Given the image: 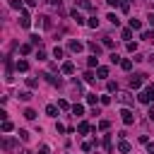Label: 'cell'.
Returning a JSON list of instances; mask_svg holds the SVG:
<instances>
[{
	"mask_svg": "<svg viewBox=\"0 0 154 154\" xmlns=\"http://www.w3.org/2000/svg\"><path fill=\"white\" fill-rule=\"evenodd\" d=\"M120 116H123V123H125V125H132V120H135V118H132V113H130L128 109L120 111Z\"/></svg>",
	"mask_w": 154,
	"mask_h": 154,
	"instance_id": "obj_1",
	"label": "cell"
},
{
	"mask_svg": "<svg viewBox=\"0 0 154 154\" xmlns=\"http://www.w3.org/2000/svg\"><path fill=\"white\" fill-rule=\"evenodd\" d=\"M137 99H140V101H142V104H149V101H152L154 96L149 94V92H140V94H137Z\"/></svg>",
	"mask_w": 154,
	"mask_h": 154,
	"instance_id": "obj_2",
	"label": "cell"
},
{
	"mask_svg": "<svg viewBox=\"0 0 154 154\" xmlns=\"http://www.w3.org/2000/svg\"><path fill=\"white\" fill-rule=\"evenodd\" d=\"M68 46H70V51H72V53H79V51H82V43H79V41H70Z\"/></svg>",
	"mask_w": 154,
	"mask_h": 154,
	"instance_id": "obj_3",
	"label": "cell"
},
{
	"mask_svg": "<svg viewBox=\"0 0 154 154\" xmlns=\"http://www.w3.org/2000/svg\"><path fill=\"white\" fill-rule=\"evenodd\" d=\"M72 19H75L77 24H84V17H82V12H77V10H72Z\"/></svg>",
	"mask_w": 154,
	"mask_h": 154,
	"instance_id": "obj_4",
	"label": "cell"
},
{
	"mask_svg": "<svg viewBox=\"0 0 154 154\" xmlns=\"http://www.w3.org/2000/svg\"><path fill=\"white\" fill-rule=\"evenodd\" d=\"M17 70L19 72H26V70H29V63H26V60H17Z\"/></svg>",
	"mask_w": 154,
	"mask_h": 154,
	"instance_id": "obj_5",
	"label": "cell"
},
{
	"mask_svg": "<svg viewBox=\"0 0 154 154\" xmlns=\"http://www.w3.org/2000/svg\"><path fill=\"white\" fill-rule=\"evenodd\" d=\"M87 65H89V68H99V58H96V56H89Z\"/></svg>",
	"mask_w": 154,
	"mask_h": 154,
	"instance_id": "obj_6",
	"label": "cell"
},
{
	"mask_svg": "<svg viewBox=\"0 0 154 154\" xmlns=\"http://www.w3.org/2000/svg\"><path fill=\"white\" fill-rule=\"evenodd\" d=\"M63 72H65V75H72V72H75V65H72V63H65V65H63Z\"/></svg>",
	"mask_w": 154,
	"mask_h": 154,
	"instance_id": "obj_7",
	"label": "cell"
},
{
	"mask_svg": "<svg viewBox=\"0 0 154 154\" xmlns=\"http://www.w3.org/2000/svg\"><path fill=\"white\" fill-rule=\"evenodd\" d=\"M142 77H145V75H137V77H132V79H130V87H140V84H142Z\"/></svg>",
	"mask_w": 154,
	"mask_h": 154,
	"instance_id": "obj_8",
	"label": "cell"
},
{
	"mask_svg": "<svg viewBox=\"0 0 154 154\" xmlns=\"http://www.w3.org/2000/svg\"><path fill=\"white\" fill-rule=\"evenodd\" d=\"M72 113H75V116H82V113H84V106L75 104V106H72Z\"/></svg>",
	"mask_w": 154,
	"mask_h": 154,
	"instance_id": "obj_9",
	"label": "cell"
},
{
	"mask_svg": "<svg viewBox=\"0 0 154 154\" xmlns=\"http://www.w3.org/2000/svg\"><path fill=\"white\" fill-rule=\"evenodd\" d=\"M19 24H22L24 26V29H26V26H29L31 22H29V15H26V12H22V22H19Z\"/></svg>",
	"mask_w": 154,
	"mask_h": 154,
	"instance_id": "obj_10",
	"label": "cell"
},
{
	"mask_svg": "<svg viewBox=\"0 0 154 154\" xmlns=\"http://www.w3.org/2000/svg\"><path fill=\"white\" fill-rule=\"evenodd\" d=\"M77 5H79L82 10H89V7H92V3H89V0H77Z\"/></svg>",
	"mask_w": 154,
	"mask_h": 154,
	"instance_id": "obj_11",
	"label": "cell"
},
{
	"mask_svg": "<svg viewBox=\"0 0 154 154\" xmlns=\"http://www.w3.org/2000/svg\"><path fill=\"white\" fill-rule=\"evenodd\" d=\"M130 29H142V22L140 19H130Z\"/></svg>",
	"mask_w": 154,
	"mask_h": 154,
	"instance_id": "obj_12",
	"label": "cell"
},
{
	"mask_svg": "<svg viewBox=\"0 0 154 154\" xmlns=\"http://www.w3.org/2000/svg\"><path fill=\"white\" fill-rule=\"evenodd\" d=\"M46 113H48V116H58V109H56V106H46Z\"/></svg>",
	"mask_w": 154,
	"mask_h": 154,
	"instance_id": "obj_13",
	"label": "cell"
},
{
	"mask_svg": "<svg viewBox=\"0 0 154 154\" xmlns=\"http://www.w3.org/2000/svg\"><path fill=\"white\" fill-rule=\"evenodd\" d=\"M24 118H29V120H34V118H36V111H31V109H26V111H24Z\"/></svg>",
	"mask_w": 154,
	"mask_h": 154,
	"instance_id": "obj_14",
	"label": "cell"
},
{
	"mask_svg": "<svg viewBox=\"0 0 154 154\" xmlns=\"http://www.w3.org/2000/svg\"><path fill=\"white\" fill-rule=\"evenodd\" d=\"M120 68H123V70H130V68H132V60H120Z\"/></svg>",
	"mask_w": 154,
	"mask_h": 154,
	"instance_id": "obj_15",
	"label": "cell"
},
{
	"mask_svg": "<svg viewBox=\"0 0 154 154\" xmlns=\"http://www.w3.org/2000/svg\"><path fill=\"white\" fill-rule=\"evenodd\" d=\"M84 82H94V72H92V70L84 72Z\"/></svg>",
	"mask_w": 154,
	"mask_h": 154,
	"instance_id": "obj_16",
	"label": "cell"
},
{
	"mask_svg": "<svg viewBox=\"0 0 154 154\" xmlns=\"http://www.w3.org/2000/svg\"><path fill=\"white\" fill-rule=\"evenodd\" d=\"M53 56H56V58L60 60V58H63V56H65V53H63V48H58V46H56V48H53Z\"/></svg>",
	"mask_w": 154,
	"mask_h": 154,
	"instance_id": "obj_17",
	"label": "cell"
},
{
	"mask_svg": "<svg viewBox=\"0 0 154 154\" xmlns=\"http://www.w3.org/2000/svg\"><path fill=\"white\" fill-rule=\"evenodd\" d=\"M77 130L84 135V132H89V125H87V123H79V125H77Z\"/></svg>",
	"mask_w": 154,
	"mask_h": 154,
	"instance_id": "obj_18",
	"label": "cell"
},
{
	"mask_svg": "<svg viewBox=\"0 0 154 154\" xmlns=\"http://www.w3.org/2000/svg\"><path fill=\"white\" fill-rule=\"evenodd\" d=\"M96 75L99 77H106V75H109V68H96Z\"/></svg>",
	"mask_w": 154,
	"mask_h": 154,
	"instance_id": "obj_19",
	"label": "cell"
},
{
	"mask_svg": "<svg viewBox=\"0 0 154 154\" xmlns=\"http://www.w3.org/2000/svg\"><path fill=\"white\" fill-rule=\"evenodd\" d=\"M109 22H111V24H116V26H118V24H120V19H118V17H116V15H113V12H111V15H109Z\"/></svg>",
	"mask_w": 154,
	"mask_h": 154,
	"instance_id": "obj_20",
	"label": "cell"
},
{
	"mask_svg": "<svg viewBox=\"0 0 154 154\" xmlns=\"http://www.w3.org/2000/svg\"><path fill=\"white\" fill-rule=\"evenodd\" d=\"M10 7H15V10H22V3H19V0H10Z\"/></svg>",
	"mask_w": 154,
	"mask_h": 154,
	"instance_id": "obj_21",
	"label": "cell"
},
{
	"mask_svg": "<svg viewBox=\"0 0 154 154\" xmlns=\"http://www.w3.org/2000/svg\"><path fill=\"white\" fill-rule=\"evenodd\" d=\"M19 99H22V101H29L31 94H29V92H19Z\"/></svg>",
	"mask_w": 154,
	"mask_h": 154,
	"instance_id": "obj_22",
	"label": "cell"
},
{
	"mask_svg": "<svg viewBox=\"0 0 154 154\" xmlns=\"http://www.w3.org/2000/svg\"><path fill=\"white\" fill-rule=\"evenodd\" d=\"M118 149H120V152H130V145H128V142H120Z\"/></svg>",
	"mask_w": 154,
	"mask_h": 154,
	"instance_id": "obj_23",
	"label": "cell"
},
{
	"mask_svg": "<svg viewBox=\"0 0 154 154\" xmlns=\"http://www.w3.org/2000/svg\"><path fill=\"white\" fill-rule=\"evenodd\" d=\"M12 130V123H10V120H5V123H3V132H10Z\"/></svg>",
	"mask_w": 154,
	"mask_h": 154,
	"instance_id": "obj_24",
	"label": "cell"
},
{
	"mask_svg": "<svg viewBox=\"0 0 154 154\" xmlns=\"http://www.w3.org/2000/svg\"><path fill=\"white\" fill-rule=\"evenodd\" d=\"M128 51H130V53H135V51H137V43H132V41H128Z\"/></svg>",
	"mask_w": 154,
	"mask_h": 154,
	"instance_id": "obj_25",
	"label": "cell"
},
{
	"mask_svg": "<svg viewBox=\"0 0 154 154\" xmlns=\"http://www.w3.org/2000/svg\"><path fill=\"white\" fill-rule=\"evenodd\" d=\"M99 130H109V120H101V123H99Z\"/></svg>",
	"mask_w": 154,
	"mask_h": 154,
	"instance_id": "obj_26",
	"label": "cell"
},
{
	"mask_svg": "<svg viewBox=\"0 0 154 154\" xmlns=\"http://www.w3.org/2000/svg\"><path fill=\"white\" fill-rule=\"evenodd\" d=\"M19 137H22L24 142H26V140H29V132H26V130H19Z\"/></svg>",
	"mask_w": 154,
	"mask_h": 154,
	"instance_id": "obj_27",
	"label": "cell"
},
{
	"mask_svg": "<svg viewBox=\"0 0 154 154\" xmlns=\"http://www.w3.org/2000/svg\"><path fill=\"white\" fill-rule=\"evenodd\" d=\"M89 26H94V29H96V26H99V19H96V17H92V19H89Z\"/></svg>",
	"mask_w": 154,
	"mask_h": 154,
	"instance_id": "obj_28",
	"label": "cell"
},
{
	"mask_svg": "<svg viewBox=\"0 0 154 154\" xmlns=\"http://www.w3.org/2000/svg\"><path fill=\"white\" fill-rule=\"evenodd\" d=\"M89 48H92V51H94V53H96V56H99V51H101V48H99V43H89Z\"/></svg>",
	"mask_w": 154,
	"mask_h": 154,
	"instance_id": "obj_29",
	"label": "cell"
},
{
	"mask_svg": "<svg viewBox=\"0 0 154 154\" xmlns=\"http://www.w3.org/2000/svg\"><path fill=\"white\" fill-rule=\"evenodd\" d=\"M132 36V29H123V39H130Z\"/></svg>",
	"mask_w": 154,
	"mask_h": 154,
	"instance_id": "obj_30",
	"label": "cell"
},
{
	"mask_svg": "<svg viewBox=\"0 0 154 154\" xmlns=\"http://www.w3.org/2000/svg\"><path fill=\"white\" fill-rule=\"evenodd\" d=\"M147 152H149V154H154V142H149V145H147Z\"/></svg>",
	"mask_w": 154,
	"mask_h": 154,
	"instance_id": "obj_31",
	"label": "cell"
},
{
	"mask_svg": "<svg viewBox=\"0 0 154 154\" xmlns=\"http://www.w3.org/2000/svg\"><path fill=\"white\" fill-rule=\"evenodd\" d=\"M147 92H149V94L154 96V84H149V87H147Z\"/></svg>",
	"mask_w": 154,
	"mask_h": 154,
	"instance_id": "obj_32",
	"label": "cell"
},
{
	"mask_svg": "<svg viewBox=\"0 0 154 154\" xmlns=\"http://www.w3.org/2000/svg\"><path fill=\"white\" fill-rule=\"evenodd\" d=\"M149 118L154 120V106H149Z\"/></svg>",
	"mask_w": 154,
	"mask_h": 154,
	"instance_id": "obj_33",
	"label": "cell"
},
{
	"mask_svg": "<svg viewBox=\"0 0 154 154\" xmlns=\"http://www.w3.org/2000/svg\"><path fill=\"white\" fill-rule=\"evenodd\" d=\"M41 154H48V147H46V145L41 147Z\"/></svg>",
	"mask_w": 154,
	"mask_h": 154,
	"instance_id": "obj_34",
	"label": "cell"
},
{
	"mask_svg": "<svg viewBox=\"0 0 154 154\" xmlns=\"http://www.w3.org/2000/svg\"><path fill=\"white\" fill-rule=\"evenodd\" d=\"M24 154H29V152H24Z\"/></svg>",
	"mask_w": 154,
	"mask_h": 154,
	"instance_id": "obj_35",
	"label": "cell"
}]
</instances>
